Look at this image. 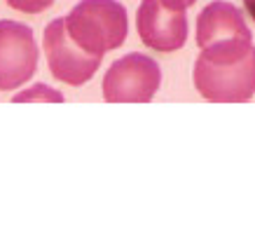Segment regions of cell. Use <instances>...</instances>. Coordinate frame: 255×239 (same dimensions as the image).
<instances>
[{"label": "cell", "instance_id": "30bf717a", "mask_svg": "<svg viewBox=\"0 0 255 239\" xmlns=\"http://www.w3.org/2000/svg\"><path fill=\"white\" fill-rule=\"evenodd\" d=\"M166 2H171V5H176V7H183V9H187V7H192L197 0H166Z\"/></svg>", "mask_w": 255, "mask_h": 239}, {"label": "cell", "instance_id": "7a4b0ae2", "mask_svg": "<svg viewBox=\"0 0 255 239\" xmlns=\"http://www.w3.org/2000/svg\"><path fill=\"white\" fill-rule=\"evenodd\" d=\"M197 45L199 56L211 63H234L248 54L253 35L246 19L232 2L216 0L197 16Z\"/></svg>", "mask_w": 255, "mask_h": 239}, {"label": "cell", "instance_id": "52a82bcc", "mask_svg": "<svg viewBox=\"0 0 255 239\" xmlns=\"http://www.w3.org/2000/svg\"><path fill=\"white\" fill-rule=\"evenodd\" d=\"M143 45L155 52H176L187 40V16L183 7L166 0H143L136 14Z\"/></svg>", "mask_w": 255, "mask_h": 239}, {"label": "cell", "instance_id": "ba28073f", "mask_svg": "<svg viewBox=\"0 0 255 239\" xmlns=\"http://www.w3.org/2000/svg\"><path fill=\"white\" fill-rule=\"evenodd\" d=\"M14 101H63V96L59 92H54L52 87L35 85V87H31V89H26V92L16 94Z\"/></svg>", "mask_w": 255, "mask_h": 239}, {"label": "cell", "instance_id": "3957f363", "mask_svg": "<svg viewBox=\"0 0 255 239\" xmlns=\"http://www.w3.org/2000/svg\"><path fill=\"white\" fill-rule=\"evenodd\" d=\"M194 87L206 101L213 103H244L255 94V47L234 63H211L206 59L194 61Z\"/></svg>", "mask_w": 255, "mask_h": 239}, {"label": "cell", "instance_id": "6da1fadb", "mask_svg": "<svg viewBox=\"0 0 255 239\" xmlns=\"http://www.w3.org/2000/svg\"><path fill=\"white\" fill-rule=\"evenodd\" d=\"M63 21L70 40L101 59L122 45L129 33L127 9L117 0H80Z\"/></svg>", "mask_w": 255, "mask_h": 239}, {"label": "cell", "instance_id": "8992f818", "mask_svg": "<svg viewBox=\"0 0 255 239\" xmlns=\"http://www.w3.org/2000/svg\"><path fill=\"white\" fill-rule=\"evenodd\" d=\"M38 68L33 31L19 21H0V92L19 89Z\"/></svg>", "mask_w": 255, "mask_h": 239}, {"label": "cell", "instance_id": "5b68a950", "mask_svg": "<svg viewBox=\"0 0 255 239\" xmlns=\"http://www.w3.org/2000/svg\"><path fill=\"white\" fill-rule=\"evenodd\" d=\"M42 45H45V56L52 75L70 87H82L85 82H89L101 66V56L80 49L70 40L63 19H54L47 26Z\"/></svg>", "mask_w": 255, "mask_h": 239}, {"label": "cell", "instance_id": "277c9868", "mask_svg": "<svg viewBox=\"0 0 255 239\" xmlns=\"http://www.w3.org/2000/svg\"><path fill=\"white\" fill-rule=\"evenodd\" d=\"M162 85V70L145 54H127L103 75V99L108 103H150Z\"/></svg>", "mask_w": 255, "mask_h": 239}, {"label": "cell", "instance_id": "9c48e42d", "mask_svg": "<svg viewBox=\"0 0 255 239\" xmlns=\"http://www.w3.org/2000/svg\"><path fill=\"white\" fill-rule=\"evenodd\" d=\"M7 5L16 12H23V14H40L47 7H52L54 0H7Z\"/></svg>", "mask_w": 255, "mask_h": 239}, {"label": "cell", "instance_id": "8fae6325", "mask_svg": "<svg viewBox=\"0 0 255 239\" xmlns=\"http://www.w3.org/2000/svg\"><path fill=\"white\" fill-rule=\"evenodd\" d=\"M244 7H246V12L251 14V19L255 21V0H244Z\"/></svg>", "mask_w": 255, "mask_h": 239}]
</instances>
